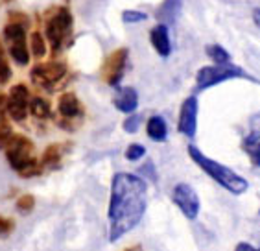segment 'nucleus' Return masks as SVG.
<instances>
[{
  "label": "nucleus",
  "mask_w": 260,
  "mask_h": 251,
  "mask_svg": "<svg viewBox=\"0 0 260 251\" xmlns=\"http://www.w3.org/2000/svg\"><path fill=\"white\" fill-rule=\"evenodd\" d=\"M67 76V65L59 61H50L43 65H35L30 72V78L35 85L43 89H54L63 78Z\"/></svg>",
  "instance_id": "7"
},
{
  "label": "nucleus",
  "mask_w": 260,
  "mask_h": 251,
  "mask_svg": "<svg viewBox=\"0 0 260 251\" xmlns=\"http://www.w3.org/2000/svg\"><path fill=\"white\" fill-rule=\"evenodd\" d=\"M188 155H190V159L196 163V165L200 166L201 170L205 172L207 176H210L216 183H218V185H221L223 189H227L231 194L240 196V194H244V192L247 191L249 183H247L244 177L238 176L236 172H233L231 168H227V166L220 165V163L214 161V159L207 157L205 153H203L201 150H198L194 144L188 146Z\"/></svg>",
  "instance_id": "3"
},
{
  "label": "nucleus",
  "mask_w": 260,
  "mask_h": 251,
  "mask_svg": "<svg viewBox=\"0 0 260 251\" xmlns=\"http://www.w3.org/2000/svg\"><path fill=\"white\" fill-rule=\"evenodd\" d=\"M30 46H31V54L35 57H43L46 54V43H45V37L41 36L39 32H35L31 34L30 37Z\"/></svg>",
  "instance_id": "22"
},
{
  "label": "nucleus",
  "mask_w": 260,
  "mask_h": 251,
  "mask_svg": "<svg viewBox=\"0 0 260 251\" xmlns=\"http://www.w3.org/2000/svg\"><path fill=\"white\" fill-rule=\"evenodd\" d=\"M253 20H255V24L260 28V8H256V10L253 11Z\"/></svg>",
  "instance_id": "31"
},
{
  "label": "nucleus",
  "mask_w": 260,
  "mask_h": 251,
  "mask_svg": "<svg viewBox=\"0 0 260 251\" xmlns=\"http://www.w3.org/2000/svg\"><path fill=\"white\" fill-rule=\"evenodd\" d=\"M57 113H59V128H63V130H74V125L81 124L83 106H81V102L78 100L76 95L65 92L63 96H59Z\"/></svg>",
  "instance_id": "8"
},
{
  "label": "nucleus",
  "mask_w": 260,
  "mask_h": 251,
  "mask_svg": "<svg viewBox=\"0 0 260 251\" xmlns=\"http://www.w3.org/2000/svg\"><path fill=\"white\" fill-rule=\"evenodd\" d=\"M13 229H15V222L11 220V218L0 216V236H8Z\"/></svg>",
  "instance_id": "28"
},
{
  "label": "nucleus",
  "mask_w": 260,
  "mask_h": 251,
  "mask_svg": "<svg viewBox=\"0 0 260 251\" xmlns=\"http://www.w3.org/2000/svg\"><path fill=\"white\" fill-rule=\"evenodd\" d=\"M146 131H148V137L153 139L157 142H162L166 141V137H168V128H166V122L162 116L155 115L151 116L150 120H148V125H146Z\"/></svg>",
  "instance_id": "18"
},
{
  "label": "nucleus",
  "mask_w": 260,
  "mask_h": 251,
  "mask_svg": "<svg viewBox=\"0 0 260 251\" xmlns=\"http://www.w3.org/2000/svg\"><path fill=\"white\" fill-rule=\"evenodd\" d=\"M26 24L20 20H10L4 26V43L8 54L13 57L17 65H28L30 63V50H28V39H26Z\"/></svg>",
  "instance_id": "6"
},
{
  "label": "nucleus",
  "mask_w": 260,
  "mask_h": 251,
  "mask_svg": "<svg viewBox=\"0 0 260 251\" xmlns=\"http://www.w3.org/2000/svg\"><path fill=\"white\" fill-rule=\"evenodd\" d=\"M181 8H183V0H165L157 11V20L160 24H172L179 19Z\"/></svg>",
  "instance_id": "15"
},
{
  "label": "nucleus",
  "mask_w": 260,
  "mask_h": 251,
  "mask_svg": "<svg viewBox=\"0 0 260 251\" xmlns=\"http://www.w3.org/2000/svg\"><path fill=\"white\" fill-rule=\"evenodd\" d=\"M125 63H127V50L125 48H118L113 54L107 57L104 65V71H102V76H104V81L107 85L115 87L120 83L122 76L125 72Z\"/></svg>",
  "instance_id": "11"
},
{
  "label": "nucleus",
  "mask_w": 260,
  "mask_h": 251,
  "mask_svg": "<svg viewBox=\"0 0 260 251\" xmlns=\"http://www.w3.org/2000/svg\"><path fill=\"white\" fill-rule=\"evenodd\" d=\"M150 41L160 57H168V55L172 54L170 34H168V26L166 24H157L155 28L150 32Z\"/></svg>",
  "instance_id": "13"
},
{
  "label": "nucleus",
  "mask_w": 260,
  "mask_h": 251,
  "mask_svg": "<svg viewBox=\"0 0 260 251\" xmlns=\"http://www.w3.org/2000/svg\"><path fill=\"white\" fill-rule=\"evenodd\" d=\"M140 122H142V115H131L129 118L124 122V131H127V133H137L140 128Z\"/></svg>",
  "instance_id": "27"
},
{
  "label": "nucleus",
  "mask_w": 260,
  "mask_h": 251,
  "mask_svg": "<svg viewBox=\"0 0 260 251\" xmlns=\"http://www.w3.org/2000/svg\"><path fill=\"white\" fill-rule=\"evenodd\" d=\"M207 55L214 63H229L231 61V54L220 45H209L207 46Z\"/></svg>",
  "instance_id": "21"
},
{
  "label": "nucleus",
  "mask_w": 260,
  "mask_h": 251,
  "mask_svg": "<svg viewBox=\"0 0 260 251\" xmlns=\"http://www.w3.org/2000/svg\"><path fill=\"white\" fill-rule=\"evenodd\" d=\"M0 144L4 148L10 166L20 177H34L43 172L41 163L35 157V144L26 135H19L11 131Z\"/></svg>",
  "instance_id": "2"
},
{
  "label": "nucleus",
  "mask_w": 260,
  "mask_h": 251,
  "mask_svg": "<svg viewBox=\"0 0 260 251\" xmlns=\"http://www.w3.org/2000/svg\"><path fill=\"white\" fill-rule=\"evenodd\" d=\"M72 15L65 6H55L48 11L45 20V36L54 54H59L72 36Z\"/></svg>",
  "instance_id": "4"
},
{
  "label": "nucleus",
  "mask_w": 260,
  "mask_h": 251,
  "mask_svg": "<svg viewBox=\"0 0 260 251\" xmlns=\"http://www.w3.org/2000/svg\"><path fill=\"white\" fill-rule=\"evenodd\" d=\"M146 155V148L142 144H131L127 150H125V159L127 161H139Z\"/></svg>",
  "instance_id": "25"
},
{
  "label": "nucleus",
  "mask_w": 260,
  "mask_h": 251,
  "mask_svg": "<svg viewBox=\"0 0 260 251\" xmlns=\"http://www.w3.org/2000/svg\"><path fill=\"white\" fill-rule=\"evenodd\" d=\"M28 104H30V90L22 83H17L10 89L6 98V111L8 116L15 122H24L28 116Z\"/></svg>",
  "instance_id": "9"
},
{
  "label": "nucleus",
  "mask_w": 260,
  "mask_h": 251,
  "mask_svg": "<svg viewBox=\"0 0 260 251\" xmlns=\"http://www.w3.org/2000/svg\"><path fill=\"white\" fill-rule=\"evenodd\" d=\"M28 113L37 120H46L52 115L50 102L41 98V96H34V98H30V104H28Z\"/></svg>",
  "instance_id": "17"
},
{
  "label": "nucleus",
  "mask_w": 260,
  "mask_h": 251,
  "mask_svg": "<svg viewBox=\"0 0 260 251\" xmlns=\"http://www.w3.org/2000/svg\"><path fill=\"white\" fill-rule=\"evenodd\" d=\"M235 78H245V80H251L253 78L247 76L240 67L233 65V63H216L214 67H203L198 71L196 74V85L198 90H205L209 87H214L218 83H223V81L235 80Z\"/></svg>",
  "instance_id": "5"
},
{
  "label": "nucleus",
  "mask_w": 260,
  "mask_h": 251,
  "mask_svg": "<svg viewBox=\"0 0 260 251\" xmlns=\"http://www.w3.org/2000/svg\"><path fill=\"white\" fill-rule=\"evenodd\" d=\"M198 109H200V104H198L196 96H188L183 102V106H181L177 130H179V133L188 137V139H194L196 137V130H198Z\"/></svg>",
  "instance_id": "12"
},
{
  "label": "nucleus",
  "mask_w": 260,
  "mask_h": 251,
  "mask_svg": "<svg viewBox=\"0 0 260 251\" xmlns=\"http://www.w3.org/2000/svg\"><path fill=\"white\" fill-rule=\"evenodd\" d=\"M10 78H11L10 63H8V57H6L4 46L0 43V85H4L6 81H10Z\"/></svg>",
  "instance_id": "23"
},
{
  "label": "nucleus",
  "mask_w": 260,
  "mask_h": 251,
  "mask_svg": "<svg viewBox=\"0 0 260 251\" xmlns=\"http://www.w3.org/2000/svg\"><path fill=\"white\" fill-rule=\"evenodd\" d=\"M113 104L122 113H133L137 109V106H139V95H137V90L133 87H122V89L116 90Z\"/></svg>",
  "instance_id": "14"
},
{
  "label": "nucleus",
  "mask_w": 260,
  "mask_h": 251,
  "mask_svg": "<svg viewBox=\"0 0 260 251\" xmlns=\"http://www.w3.org/2000/svg\"><path fill=\"white\" fill-rule=\"evenodd\" d=\"M244 150L247 151L256 166H260V131H253L244 141Z\"/></svg>",
  "instance_id": "19"
},
{
  "label": "nucleus",
  "mask_w": 260,
  "mask_h": 251,
  "mask_svg": "<svg viewBox=\"0 0 260 251\" xmlns=\"http://www.w3.org/2000/svg\"><path fill=\"white\" fill-rule=\"evenodd\" d=\"M148 19L144 11H137V10H125L122 13V20L125 24H137V22H142V20Z\"/></svg>",
  "instance_id": "24"
},
{
  "label": "nucleus",
  "mask_w": 260,
  "mask_h": 251,
  "mask_svg": "<svg viewBox=\"0 0 260 251\" xmlns=\"http://www.w3.org/2000/svg\"><path fill=\"white\" fill-rule=\"evenodd\" d=\"M172 200L177 207H179V211L188 218V220H194L198 218L200 214V196H198V192L192 189L188 183H177L172 192Z\"/></svg>",
  "instance_id": "10"
},
{
  "label": "nucleus",
  "mask_w": 260,
  "mask_h": 251,
  "mask_svg": "<svg viewBox=\"0 0 260 251\" xmlns=\"http://www.w3.org/2000/svg\"><path fill=\"white\" fill-rule=\"evenodd\" d=\"M148 207V186L135 174H115L109 201V240L116 242L140 224Z\"/></svg>",
  "instance_id": "1"
},
{
  "label": "nucleus",
  "mask_w": 260,
  "mask_h": 251,
  "mask_svg": "<svg viewBox=\"0 0 260 251\" xmlns=\"http://www.w3.org/2000/svg\"><path fill=\"white\" fill-rule=\"evenodd\" d=\"M17 209L22 212H30L31 209L35 207V198L30 196V194H24V196H20L19 200H17Z\"/></svg>",
  "instance_id": "26"
},
{
  "label": "nucleus",
  "mask_w": 260,
  "mask_h": 251,
  "mask_svg": "<svg viewBox=\"0 0 260 251\" xmlns=\"http://www.w3.org/2000/svg\"><path fill=\"white\" fill-rule=\"evenodd\" d=\"M11 133L10 118H8V111H6V96L0 92V142Z\"/></svg>",
  "instance_id": "20"
},
{
  "label": "nucleus",
  "mask_w": 260,
  "mask_h": 251,
  "mask_svg": "<svg viewBox=\"0 0 260 251\" xmlns=\"http://www.w3.org/2000/svg\"><path fill=\"white\" fill-rule=\"evenodd\" d=\"M63 155H65V144H50L45 150V153H43L41 168H46V170L59 168L61 161H63Z\"/></svg>",
  "instance_id": "16"
},
{
  "label": "nucleus",
  "mask_w": 260,
  "mask_h": 251,
  "mask_svg": "<svg viewBox=\"0 0 260 251\" xmlns=\"http://www.w3.org/2000/svg\"><path fill=\"white\" fill-rule=\"evenodd\" d=\"M151 168H153V165H151V163H148V165H144L142 168H140V170L144 172V174H148L151 179H155V172H151Z\"/></svg>",
  "instance_id": "29"
},
{
  "label": "nucleus",
  "mask_w": 260,
  "mask_h": 251,
  "mask_svg": "<svg viewBox=\"0 0 260 251\" xmlns=\"http://www.w3.org/2000/svg\"><path fill=\"white\" fill-rule=\"evenodd\" d=\"M236 249L238 251H255V246H251V244H247V242H240V244L236 246Z\"/></svg>",
  "instance_id": "30"
}]
</instances>
